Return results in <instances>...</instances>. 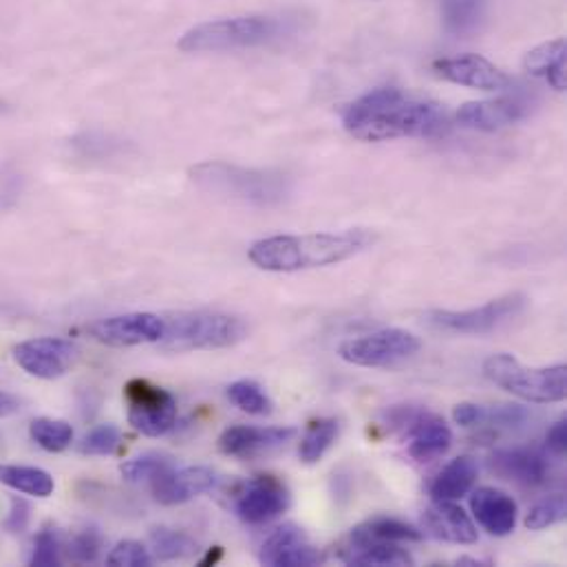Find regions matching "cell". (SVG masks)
Wrapping results in <instances>:
<instances>
[{"mask_svg": "<svg viewBox=\"0 0 567 567\" xmlns=\"http://www.w3.org/2000/svg\"><path fill=\"white\" fill-rule=\"evenodd\" d=\"M342 126L362 142H389L400 137H433L446 131V113L426 100L384 86L353 100L342 113Z\"/></svg>", "mask_w": 567, "mask_h": 567, "instance_id": "6da1fadb", "label": "cell"}, {"mask_svg": "<svg viewBox=\"0 0 567 567\" xmlns=\"http://www.w3.org/2000/svg\"><path fill=\"white\" fill-rule=\"evenodd\" d=\"M373 244L364 230L284 235L261 239L250 248V261L266 272H302L353 259Z\"/></svg>", "mask_w": 567, "mask_h": 567, "instance_id": "7a4b0ae2", "label": "cell"}, {"mask_svg": "<svg viewBox=\"0 0 567 567\" xmlns=\"http://www.w3.org/2000/svg\"><path fill=\"white\" fill-rule=\"evenodd\" d=\"M190 179L210 195L257 208L284 204L291 190L289 177L281 171L244 168L226 162L197 164L190 168Z\"/></svg>", "mask_w": 567, "mask_h": 567, "instance_id": "3957f363", "label": "cell"}, {"mask_svg": "<svg viewBox=\"0 0 567 567\" xmlns=\"http://www.w3.org/2000/svg\"><path fill=\"white\" fill-rule=\"evenodd\" d=\"M285 31L287 24L275 16L252 13L221 18L188 29L179 40V49L186 53H224L257 49L281 40Z\"/></svg>", "mask_w": 567, "mask_h": 567, "instance_id": "277c9868", "label": "cell"}, {"mask_svg": "<svg viewBox=\"0 0 567 567\" xmlns=\"http://www.w3.org/2000/svg\"><path fill=\"white\" fill-rule=\"evenodd\" d=\"M166 333L159 342L164 351H199L226 349L239 344L248 336L241 318L217 311H186L164 316Z\"/></svg>", "mask_w": 567, "mask_h": 567, "instance_id": "5b68a950", "label": "cell"}, {"mask_svg": "<svg viewBox=\"0 0 567 567\" xmlns=\"http://www.w3.org/2000/svg\"><path fill=\"white\" fill-rule=\"evenodd\" d=\"M484 373L491 382L506 389L508 393L535 402H561L567 395V367H546V369H526L517 358L508 353L491 355L484 362Z\"/></svg>", "mask_w": 567, "mask_h": 567, "instance_id": "8992f818", "label": "cell"}, {"mask_svg": "<svg viewBox=\"0 0 567 567\" xmlns=\"http://www.w3.org/2000/svg\"><path fill=\"white\" fill-rule=\"evenodd\" d=\"M526 307L524 293H506L502 298H495L482 307L475 309H435L426 313V322L435 329L449 331V333H462V336H482L491 333L513 318H517Z\"/></svg>", "mask_w": 567, "mask_h": 567, "instance_id": "52a82bcc", "label": "cell"}, {"mask_svg": "<svg viewBox=\"0 0 567 567\" xmlns=\"http://www.w3.org/2000/svg\"><path fill=\"white\" fill-rule=\"evenodd\" d=\"M422 342L415 333L406 329H380L360 338H351L340 344L338 353L342 360L355 367L384 369L395 367L420 351Z\"/></svg>", "mask_w": 567, "mask_h": 567, "instance_id": "ba28073f", "label": "cell"}, {"mask_svg": "<svg viewBox=\"0 0 567 567\" xmlns=\"http://www.w3.org/2000/svg\"><path fill=\"white\" fill-rule=\"evenodd\" d=\"M131 426L146 437H162L177 424V400L148 380H131L124 389Z\"/></svg>", "mask_w": 567, "mask_h": 567, "instance_id": "9c48e42d", "label": "cell"}, {"mask_svg": "<svg viewBox=\"0 0 567 567\" xmlns=\"http://www.w3.org/2000/svg\"><path fill=\"white\" fill-rule=\"evenodd\" d=\"M86 331L91 338L109 347H135V344H151V342L159 344L166 333V320L164 316H157V313L135 311V313L102 318L89 324Z\"/></svg>", "mask_w": 567, "mask_h": 567, "instance_id": "30bf717a", "label": "cell"}, {"mask_svg": "<svg viewBox=\"0 0 567 567\" xmlns=\"http://www.w3.org/2000/svg\"><path fill=\"white\" fill-rule=\"evenodd\" d=\"M13 360L33 378L55 380L73 367L78 360V347L66 338H33L13 349Z\"/></svg>", "mask_w": 567, "mask_h": 567, "instance_id": "8fae6325", "label": "cell"}, {"mask_svg": "<svg viewBox=\"0 0 567 567\" xmlns=\"http://www.w3.org/2000/svg\"><path fill=\"white\" fill-rule=\"evenodd\" d=\"M291 504L289 488L275 475H259L244 486L235 502L237 517L248 526H264L279 519Z\"/></svg>", "mask_w": 567, "mask_h": 567, "instance_id": "7c38bea8", "label": "cell"}, {"mask_svg": "<svg viewBox=\"0 0 567 567\" xmlns=\"http://www.w3.org/2000/svg\"><path fill=\"white\" fill-rule=\"evenodd\" d=\"M259 561L272 567H313L324 561L322 553L309 542L302 528L285 524L261 546Z\"/></svg>", "mask_w": 567, "mask_h": 567, "instance_id": "4fadbf2b", "label": "cell"}, {"mask_svg": "<svg viewBox=\"0 0 567 567\" xmlns=\"http://www.w3.org/2000/svg\"><path fill=\"white\" fill-rule=\"evenodd\" d=\"M221 477L217 471L206 466H188V468H171L162 477L151 484L153 497L164 506L186 504L204 493H210L219 486Z\"/></svg>", "mask_w": 567, "mask_h": 567, "instance_id": "5bb4252c", "label": "cell"}, {"mask_svg": "<svg viewBox=\"0 0 567 567\" xmlns=\"http://www.w3.org/2000/svg\"><path fill=\"white\" fill-rule=\"evenodd\" d=\"M338 559L355 567H406L415 564L400 544L369 537L358 528H353L338 546Z\"/></svg>", "mask_w": 567, "mask_h": 567, "instance_id": "9a60e30c", "label": "cell"}, {"mask_svg": "<svg viewBox=\"0 0 567 567\" xmlns=\"http://www.w3.org/2000/svg\"><path fill=\"white\" fill-rule=\"evenodd\" d=\"M296 435L293 429L287 426H233L221 433L219 449L224 455L239 457V460H255L268 453L284 449L287 442Z\"/></svg>", "mask_w": 567, "mask_h": 567, "instance_id": "2e32d148", "label": "cell"}, {"mask_svg": "<svg viewBox=\"0 0 567 567\" xmlns=\"http://www.w3.org/2000/svg\"><path fill=\"white\" fill-rule=\"evenodd\" d=\"M440 78L471 86V89H482V91H502L511 84V78L488 62L482 55H460V58H444L433 64Z\"/></svg>", "mask_w": 567, "mask_h": 567, "instance_id": "e0dca14e", "label": "cell"}, {"mask_svg": "<svg viewBox=\"0 0 567 567\" xmlns=\"http://www.w3.org/2000/svg\"><path fill=\"white\" fill-rule=\"evenodd\" d=\"M528 115V102L513 97H497L486 102H468L457 111V122L473 131L495 133Z\"/></svg>", "mask_w": 567, "mask_h": 567, "instance_id": "ac0fdd59", "label": "cell"}, {"mask_svg": "<svg viewBox=\"0 0 567 567\" xmlns=\"http://www.w3.org/2000/svg\"><path fill=\"white\" fill-rule=\"evenodd\" d=\"M488 468L502 480H508L528 488L546 484L550 475V464L546 455L535 449L497 451L491 455Z\"/></svg>", "mask_w": 567, "mask_h": 567, "instance_id": "d6986e66", "label": "cell"}, {"mask_svg": "<svg viewBox=\"0 0 567 567\" xmlns=\"http://www.w3.org/2000/svg\"><path fill=\"white\" fill-rule=\"evenodd\" d=\"M477 524L493 537H508L517 528V504L502 491L480 488L471 497Z\"/></svg>", "mask_w": 567, "mask_h": 567, "instance_id": "ffe728a7", "label": "cell"}, {"mask_svg": "<svg viewBox=\"0 0 567 567\" xmlns=\"http://www.w3.org/2000/svg\"><path fill=\"white\" fill-rule=\"evenodd\" d=\"M424 528L431 537L449 544L471 546L477 542V526L453 502H435V506L424 513Z\"/></svg>", "mask_w": 567, "mask_h": 567, "instance_id": "44dd1931", "label": "cell"}, {"mask_svg": "<svg viewBox=\"0 0 567 567\" xmlns=\"http://www.w3.org/2000/svg\"><path fill=\"white\" fill-rule=\"evenodd\" d=\"M409 435H411L409 455L417 464H429V462L440 460L442 455L449 453V449L453 444V431L449 429V424L442 417L426 413V411L413 424Z\"/></svg>", "mask_w": 567, "mask_h": 567, "instance_id": "7402d4cb", "label": "cell"}, {"mask_svg": "<svg viewBox=\"0 0 567 567\" xmlns=\"http://www.w3.org/2000/svg\"><path fill=\"white\" fill-rule=\"evenodd\" d=\"M477 462L468 455H462L457 460H453L451 464H446L437 477L433 480L429 493L433 497V502H455L466 497L473 486L477 484Z\"/></svg>", "mask_w": 567, "mask_h": 567, "instance_id": "603a6c76", "label": "cell"}, {"mask_svg": "<svg viewBox=\"0 0 567 567\" xmlns=\"http://www.w3.org/2000/svg\"><path fill=\"white\" fill-rule=\"evenodd\" d=\"M524 66L528 73L548 80L555 91H566V40L544 42L526 53Z\"/></svg>", "mask_w": 567, "mask_h": 567, "instance_id": "cb8c5ba5", "label": "cell"}, {"mask_svg": "<svg viewBox=\"0 0 567 567\" xmlns=\"http://www.w3.org/2000/svg\"><path fill=\"white\" fill-rule=\"evenodd\" d=\"M0 484L40 499L53 495V488H55V482L47 471L33 468V466H13V464H0Z\"/></svg>", "mask_w": 567, "mask_h": 567, "instance_id": "d4e9b609", "label": "cell"}, {"mask_svg": "<svg viewBox=\"0 0 567 567\" xmlns=\"http://www.w3.org/2000/svg\"><path fill=\"white\" fill-rule=\"evenodd\" d=\"M486 0H442V20L449 33L468 35L480 29Z\"/></svg>", "mask_w": 567, "mask_h": 567, "instance_id": "484cf974", "label": "cell"}, {"mask_svg": "<svg viewBox=\"0 0 567 567\" xmlns=\"http://www.w3.org/2000/svg\"><path fill=\"white\" fill-rule=\"evenodd\" d=\"M151 553L159 561H186L197 557L199 544L179 530L155 528L151 533Z\"/></svg>", "mask_w": 567, "mask_h": 567, "instance_id": "4316f807", "label": "cell"}, {"mask_svg": "<svg viewBox=\"0 0 567 567\" xmlns=\"http://www.w3.org/2000/svg\"><path fill=\"white\" fill-rule=\"evenodd\" d=\"M338 431H340V424L338 420L333 417H320V420H313L302 440H300V449H298V455L305 464H316L322 460V455L333 446L336 437H338Z\"/></svg>", "mask_w": 567, "mask_h": 567, "instance_id": "83f0119b", "label": "cell"}, {"mask_svg": "<svg viewBox=\"0 0 567 567\" xmlns=\"http://www.w3.org/2000/svg\"><path fill=\"white\" fill-rule=\"evenodd\" d=\"M29 435L40 449H44L49 453H62L73 442L71 424H66L62 420H49V417L33 420L29 426Z\"/></svg>", "mask_w": 567, "mask_h": 567, "instance_id": "f1b7e54d", "label": "cell"}, {"mask_svg": "<svg viewBox=\"0 0 567 567\" xmlns=\"http://www.w3.org/2000/svg\"><path fill=\"white\" fill-rule=\"evenodd\" d=\"M171 468H175L173 460L168 455L162 453H144L140 457L128 460L122 466V475L126 482L131 484H153L157 477H162L164 473H168Z\"/></svg>", "mask_w": 567, "mask_h": 567, "instance_id": "f546056e", "label": "cell"}, {"mask_svg": "<svg viewBox=\"0 0 567 567\" xmlns=\"http://www.w3.org/2000/svg\"><path fill=\"white\" fill-rule=\"evenodd\" d=\"M228 398L235 406H239L244 413H250V415H270L275 406L270 395L264 391V386L252 380H239L230 384Z\"/></svg>", "mask_w": 567, "mask_h": 567, "instance_id": "4dcf8cb0", "label": "cell"}, {"mask_svg": "<svg viewBox=\"0 0 567 567\" xmlns=\"http://www.w3.org/2000/svg\"><path fill=\"white\" fill-rule=\"evenodd\" d=\"M355 528L362 530L369 537H375V539H382V542H391V544L422 542V533L417 528H413L411 524H404L400 519H393V517H378V519H371V522L360 524Z\"/></svg>", "mask_w": 567, "mask_h": 567, "instance_id": "1f68e13d", "label": "cell"}, {"mask_svg": "<svg viewBox=\"0 0 567 567\" xmlns=\"http://www.w3.org/2000/svg\"><path fill=\"white\" fill-rule=\"evenodd\" d=\"M567 517L566 495L557 493L539 502L526 517V528L528 530H546L550 526L561 524Z\"/></svg>", "mask_w": 567, "mask_h": 567, "instance_id": "d6a6232c", "label": "cell"}, {"mask_svg": "<svg viewBox=\"0 0 567 567\" xmlns=\"http://www.w3.org/2000/svg\"><path fill=\"white\" fill-rule=\"evenodd\" d=\"M122 433L113 424H104L93 429L84 440L80 442V453L82 455H113L120 446Z\"/></svg>", "mask_w": 567, "mask_h": 567, "instance_id": "836d02e7", "label": "cell"}, {"mask_svg": "<svg viewBox=\"0 0 567 567\" xmlns=\"http://www.w3.org/2000/svg\"><path fill=\"white\" fill-rule=\"evenodd\" d=\"M102 553V535L97 528H84L69 542V557L75 564H95Z\"/></svg>", "mask_w": 567, "mask_h": 567, "instance_id": "e575fe53", "label": "cell"}, {"mask_svg": "<svg viewBox=\"0 0 567 567\" xmlns=\"http://www.w3.org/2000/svg\"><path fill=\"white\" fill-rule=\"evenodd\" d=\"M71 144L80 157H89V159H106L120 148V142H115L102 133L78 135V137H73Z\"/></svg>", "mask_w": 567, "mask_h": 567, "instance_id": "d590c367", "label": "cell"}, {"mask_svg": "<svg viewBox=\"0 0 567 567\" xmlns=\"http://www.w3.org/2000/svg\"><path fill=\"white\" fill-rule=\"evenodd\" d=\"M60 537L53 528H44L38 533L33 542V553H31V566L53 567L60 566Z\"/></svg>", "mask_w": 567, "mask_h": 567, "instance_id": "8d00e7d4", "label": "cell"}, {"mask_svg": "<svg viewBox=\"0 0 567 567\" xmlns=\"http://www.w3.org/2000/svg\"><path fill=\"white\" fill-rule=\"evenodd\" d=\"M106 564L113 567H148L153 564V555L137 542H122L111 550Z\"/></svg>", "mask_w": 567, "mask_h": 567, "instance_id": "74e56055", "label": "cell"}, {"mask_svg": "<svg viewBox=\"0 0 567 567\" xmlns=\"http://www.w3.org/2000/svg\"><path fill=\"white\" fill-rule=\"evenodd\" d=\"M528 417H530V411L526 406H517V404H502V406H493V409L484 406L482 424H493V426H502V429H517Z\"/></svg>", "mask_w": 567, "mask_h": 567, "instance_id": "f35d334b", "label": "cell"}, {"mask_svg": "<svg viewBox=\"0 0 567 567\" xmlns=\"http://www.w3.org/2000/svg\"><path fill=\"white\" fill-rule=\"evenodd\" d=\"M453 417L460 426H477L484 420V406L473 404V402H462V404L455 406Z\"/></svg>", "mask_w": 567, "mask_h": 567, "instance_id": "ab89813d", "label": "cell"}, {"mask_svg": "<svg viewBox=\"0 0 567 567\" xmlns=\"http://www.w3.org/2000/svg\"><path fill=\"white\" fill-rule=\"evenodd\" d=\"M29 524V504L24 499H11V511L7 517V528L11 533H22Z\"/></svg>", "mask_w": 567, "mask_h": 567, "instance_id": "60d3db41", "label": "cell"}, {"mask_svg": "<svg viewBox=\"0 0 567 567\" xmlns=\"http://www.w3.org/2000/svg\"><path fill=\"white\" fill-rule=\"evenodd\" d=\"M546 446H548V451L553 453V455H557V457H564L567 451V422L566 420H561V422H557L550 431H548V435H546Z\"/></svg>", "mask_w": 567, "mask_h": 567, "instance_id": "b9f144b4", "label": "cell"}, {"mask_svg": "<svg viewBox=\"0 0 567 567\" xmlns=\"http://www.w3.org/2000/svg\"><path fill=\"white\" fill-rule=\"evenodd\" d=\"M18 409H20V402H18L13 395L0 391V420H2V417H9V415H13V413H18Z\"/></svg>", "mask_w": 567, "mask_h": 567, "instance_id": "7bdbcfd3", "label": "cell"}, {"mask_svg": "<svg viewBox=\"0 0 567 567\" xmlns=\"http://www.w3.org/2000/svg\"><path fill=\"white\" fill-rule=\"evenodd\" d=\"M457 566H486V564H484V561H480V559L462 557V559H457Z\"/></svg>", "mask_w": 567, "mask_h": 567, "instance_id": "ee69618b", "label": "cell"}, {"mask_svg": "<svg viewBox=\"0 0 567 567\" xmlns=\"http://www.w3.org/2000/svg\"><path fill=\"white\" fill-rule=\"evenodd\" d=\"M4 111H7V102L0 100V113H4Z\"/></svg>", "mask_w": 567, "mask_h": 567, "instance_id": "f6af8a7d", "label": "cell"}]
</instances>
